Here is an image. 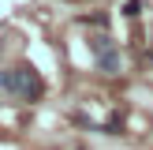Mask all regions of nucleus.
I'll use <instances>...</instances> for the list:
<instances>
[{
	"label": "nucleus",
	"instance_id": "obj_3",
	"mask_svg": "<svg viewBox=\"0 0 153 150\" xmlns=\"http://www.w3.org/2000/svg\"><path fill=\"white\" fill-rule=\"evenodd\" d=\"M120 11H123L127 19H138V15H142V0H123V8H120Z\"/></svg>",
	"mask_w": 153,
	"mask_h": 150
},
{
	"label": "nucleus",
	"instance_id": "obj_2",
	"mask_svg": "<svg viewBox=\"0 0 153 150\" xmlns=\"http://www.w3.org/2000/svg\"><path fill=\"white\" fill-rule=\"evenodd\" d=\"M90 49L97 52V68H101L105 75H120L123 60H120V49H116V41H112L108 34H94L90 38Z\"/></svg>",
	"mask_w": 153,
	"mask_h": 150
},
{
	"label": "nucleus",
	"instance_id": "obj_4",
	"mask_svg": "<svg viewBox=\"0 0 153 150\" xmlns=\"http://www.w3.org/2000/svg\"><path fill=\"white\" fill-rule=\"evenodd\" d=\"M82 22H90V26H105V30H108V15H101V11H94V15H82Z\"/></svg>",
	"mask_w": 153,
	"mask_h": 150
},
{
	"label": "nucleus",
	"instance_id": "obj_1",
	"mask_svg": "<svg viewBox=\"0 0 153 150\" xmlns=\"http://www.w3.org/2000/svg\"><path fill=\"white\" fill-rule=\"evenodd\" d=\"M0 86L7 90V94L22 98V101H37L41 98V79H37V71L30 64H19V68H4L0 71Z\"/></svg>",
	"mask_w": 153,
	"mask_h": 150
}]
</instances>
